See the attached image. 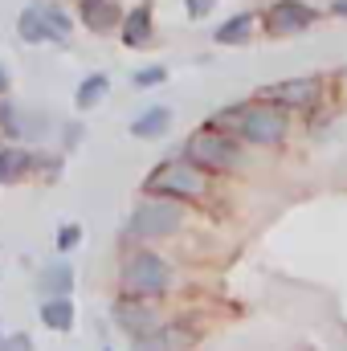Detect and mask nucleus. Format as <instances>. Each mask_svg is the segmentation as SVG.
Instances as JSON below:
<instances>
[{"label":"nucleus","mask_w":347,"mask_h":351,"mask_svg":"<svg viewBox=\"0 0 347 351\" xmlns=\"http://www.w3.org/2000/svg\"><path fill=\"white\" fill-rule=\"evenodd\" d=\"M180 208L176 204H164V200H147L131 213V237L139 241H156V237H168L180 229Z\"/></svg>","instance_id":"2"},{"label":"nucleus","mask_w":347,"mask_h":351,"mask_svg":"<svg viewBox=\"0 0 347 351\" xmlns=\"http://www.w3.org/2000/svg\"><path fill=\"white\" fill-rule=\"evenodd\" d=\"M8 90V70H4V62H0V94Z\"/></svg>","instance_id":"24"},{"label":"nucleus","mask_w":347,"mask_h":351,"mask_svg":"<svg viewBox=\"0 0 347 351\" xmlns=\"http://www.w3.org/2000/svg\"><path fill=\"white\" fill-rule=\"evenodd\" d=\"M78 12H82V25L94 29V33H106L123 21L119 0H78Z\"/></svg>","instance_id":"8"},{"label":"nucleus","mask_w":347,"mask_h":351,"mask_svg":"<svg viewBox=\"0 0 347 351\" xmlns=\"http://www.w3.org/2000/svg\"><path fill=\"white\" fill-rule=\"evenodd\" d=\"M250 33H254V16H250V12H237L233 21H225V25L217 29V41H221V45H241Z\"/></svg>","instance_id":"15"},{"label":"nucleus","mask_w":347,"mask_h":351,"mask_svg":"<svg viewBox=\"0 0 347 351\" xmlns=\"http://www.w3.org/2000/svg\"><path fill=\"white\" fill-rule=\"evenodd\" d=\"M70 286H74V269H70L66 262L41 269V278H37V290H41L45 298H66V294H70Z\"/></svg>","instance_id":"11"},{"label":"nucleus","mask_w":347,"mask_h":351,"mask_svg":"<svg viewBox=\"0 0 347 351\" xmlns=\"http://www.w3.org/2000/svg\"><path fill=\"white\" fill-rule=\"evenodd\" d=\"M168 282H172V269L164 258H156V254H147V250H135V254H127V262H123V286L131 290V294H164L168 290Z\"/></svg>","instance_id":"1"},{"label":"nucleus","mask_w":347,"mask_h":351,"mask_svg":"<svg viewBox=\"0 0 347 351\" xmlns=\"http://www.w3.org/2000/svg\"><path fill=\"white\" fill-rule=\"evenodd\" d=\"M160 82H168V70L164 66H152V70H139L135 74V86H160Z\"/></svg>","instance_id":"20"},{"label":"nucleus","mask_w":347,"mask_h":351,"mask_svg":"<svg viewBox=\"0 0 347 351\" xmlns=\"http://www.w3.org/2000/svg\"><path fill=\"white\" fill-rule=\"evenodd\" d=\"M21 37H25V41H49L45 21H41V4H29V8L21 12Z\"/></svg>","instance_id":"16"},{"label":"nucleus","mask_w":347,"mask_h":351,"mask_svg":"<svg viewBox=\"0 0 347 351\" xmlns=\"http://www.w3.org/2000/svg\"><path fill=\"white\" fill-rule=\"evenodd\" d=\"M102 351H110V348H102Z\"/></svg>","instance_id":"26"},{"label":"nucleus","mask_w":347,"mask_h":351,"mask_svg":"<svg viewBox=\"0 0 347 351\" xmlns=\"http://www.w3.org/2000/svg\"><path fill=\"white\" fill-rule=\"evenodd\" d=\"M286 135V114L278 106H250L241 123V139L250 143H278Z\"/></svg>","instance_id":"5"},{"label":"nucleus","mask_w":347,"mask_h":351,"mask_svg":"<svg viewBox=\"0 0 347 351\" xmlns=\"http://www.w3.org/2000/svg\"><path fill=\"white\" fill-rule=\"evenodd\" d=\"M41 21H45V33H49V41H66L70 37V16L62 12V8H41Z\"/></svg>","instance_id":"18"},{"label":"nucleus","mask_w":347,"mask_h":351,"mask_svg":"<svg viewBox=\"0 0 347 351\" xmlns=\"http://www.w3.org/2000/svg\"><path fill=\"white\" fill-rule=\"evenodd\" d=\"M29 152H21V147H4L0 152V184H12V180H21V176L29 172Z\"/></svg>","instance_id":"14"},{"label":"nucleus","mask_w":347,"mask_h":351,"mask_svg":"<svg viewBox=\"0 0 347 351\" xmlns=\"http://www.w3.org/2000/svg\"><path fill=\"white\" fill-rule=\"evenodd\" d=\"M147 41H152V8L139 4V8H131L123 16V45L127 49H143Z\"/></svg>","instance_id":"9"},{"label":"nucleus","mask_w":347,"mask_h":351,"mask_svg":"<svg viewBox=\"0 0 347 351\" xmlns=\"http://www.w3.org/2000/svg\"><path fill=\"white\" fill-rule=\"evenodd\" d=\"M41 323L49 331H70L74 327V302L70 298H45L41 302Z\"/></svg>","instance_id":"12"},{"label":"nucleus","mask_w":347,"mask_h":351,"mask_svg":"<svg viewBox=\"0 0 347 351\" xmlns=\"http://www.w3.org/2000/svg\"><path fill=\"white\" fill-rule=\"evenodd\" d=\"M115 319L135 335V339H147V331H156V311L152 306H135V302H119L115 306Z\"/></svg>","instance_id":"10"},{"label":"nucleus","mask_w":347,"mask_h":351,"mask_svg":"<svg viewBox=\"0 0 347 351\" xmlns=\"http://www.w3.org/2000/svg\"><path fill=\"white\" fill-rule=\"evenodd\" d=\"M315 21V8L302 4V0H278L265 8V29L274 37H286V33H302L307 25Z\"/></svg>","instance_id":"6"},{"label":"nucleus","mask_w":347,"mask_h":351,"mask_svg":"<svg viewBox=\"0 0 347 351\" xmlns=\"http://www.w3.org/2000/svg\"><path fill=\"white\" fill-rule=\"evenodd\" d=\"M0 152H4V147H0Z\"/></svg>","instance_id":"27"},{"label":"nucleus","mask_w":347,"mask_h":351,"mask_svg":"<svg viewBox=\"0 0 347 351\" xmlns=\"http://www.w3.org/2000/svg\"><path fill=\"white\" fill-rule=\"evenodd\" d=\"M168 123H172V110H168V106H152L147 114H139V119L131 123V135H139V139H147V135H164Z\"/></svg>","instance_id":"13"},{"label":"nucleus","mask_w":347,"mask_h":351,"mask_svg":"<svg viewBox=\"0 0 347 351\" xmlns=\"http://www.w3.org/2000/svg\"><path fill=\"white\" fill-rule=\"evenodd\" d=\"M331 12H339V16H347V0H335V4H331Z\"/></svg>","instance_id":"25"},{"label":"nucleus","mask_w":347,"mask_h":351,"mask_svg":"<svg viewBox=\"0 0 347 351\" xmlns=\"http://www.w3.org/2000/svg\"><path fill=\"white\" fill-rule=\"evenodd\" d=\"M188 160L200 164V168H233L237 164V147L229 143V135H217V131H200L188 139Z\"/></svg>","instance_id":"4"},{"label":"nucleus","mask_w":347,"mask_h":351,"mask_svg":"<svg viewBox=\"0 0 347 351\" xmlns=\"http://www.w3.org/2000/svg\"><path fill=\"white\" fill-rule=\"evenodd\" d=\"M0 351H33L29 335H0Z\"/></svg>","instance_id":"23"},{"label":"nucleus","mask_w":347,"mask_h":351,"mask_svg":"<svg viewBox=\"0 0 347 351\" xmlns=\"http://www.w3.org/2000/svg\"><path fill=\"white\" fill-rule=\"evenodd\" d=\"M261 94H265V98H274L278 106L302 110V106H311V102H315V94H319V82H315V78H294V82H278V86H265Z\"/></svg>","instance_id":"7"},{"label":"nucleus","mask_w":347,"mask_h":351,"mask_svg":"<svg viewBox=\"0 0 347 351\" xmlns=\"http://www.w3.org/2000/svg\"><path fill=\"white\" fill-rule=\"evenodd\" d=\"M184 8H188V16H192V21H204V16L217 8V0H184Z\"/></svg>","instance_id":"22"},{"label":"nucleus","mask_w":347,"mask_h":351,"mask_svg":"<svg viewBox=\"0 0 347 351\" xmlns=\"http://www.w3.org/2000/svg\"><path fill=\"white\" fill-rule=\"evenodd\" d=\"M78 237H82V225H62L58 229V250H74Z\"/></svg>","instance_id":"21"},{"label":"nucleus","mask_w":347,"mask_h":351,"mask_svg":"<svg viewBox=\"0 0 347 351\" xmlns=\"http://www.w3.org/2000/svg\"><path fill=\"white\" fill-rule=\"evenodd\" d=\"M152 192H160V196H180V200H192V196H200L204 192V176L196 164H164L160 172L152 176V184H147Z\"/></svg>","instance_id":"3"},{"label":"nucleus","mask_w":347,"mask_h":351,"mask_svg":"<svg viewBox=\"0 0 347 351\" xmlns=\"http://www.w3.org/2000/svg\"><path fill=\"white\" fill-rule=\"evenodd\" d=\"M106 86H110V82H106V74H90L86 82L78 86V94H74L78 110H90V106H94V102H98V98L106 94Z\"/></svg>","instance_id":"17"},{"label":"nucleus","mask_w":347,"mask_h":351,"mask_svg":"<svg viewBox=\"0 0 347 351\" xmlns=\"http://www.w3.org/2000/svg\"><path fill=\"white\" fill-rule=\"evenodd\" d=\"M0 131L8 135V139H21V110H16V102H0Z\"/></svg>","instance_id":"19"}]
</instances>
